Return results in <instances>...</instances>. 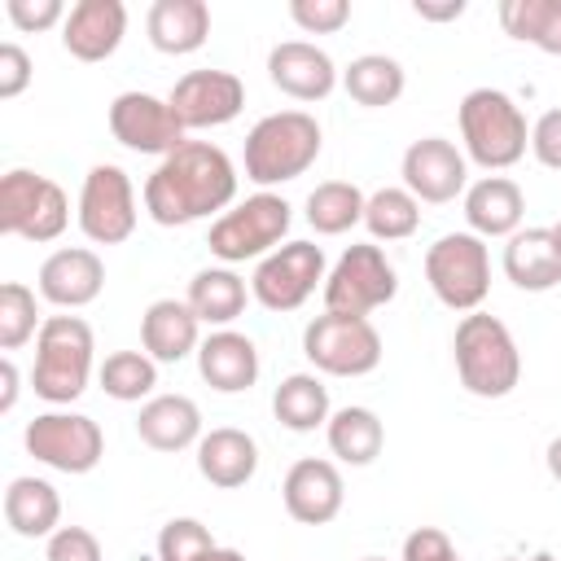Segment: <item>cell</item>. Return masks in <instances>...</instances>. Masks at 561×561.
Returning <instances> with one entry per match:
<instances>
[{
    "label": "cell",
    "mask_w": 561,
    "mask_h": 561,
    "mask_svg": "<svg viewBox=\"0 0 561 561\" xmlns=\"http://www.w3.org/2000/svg\"><path fill=\"white\" fill-rule=\"evenodd\" d=\"M364 206L368 197L359 193V184L351 180H324L307 193V224L320 232V237H342L346 228L364 224Z\"/></svg>",
    "instance_id": "cell-33"
},
{
    "label": "cell",
    "mask_w": 561,
    "mask_h": 561,
    "mask_svg": "<svg viewBox=\"0 0 561 561\" xmlns=\"http://www.w3.org/2000/svg\"><path fill=\"white\" fill-rule=\"evenodd\" d=\"M280 500H285V513L302 526H329L342 504H346V486H342V473L333 460H320V456H302L289 465L285 482H280Z\"/></svg>",
    "instance_id": "cell-17"
},
{
    "label": "cell",
    "mask_w": 561,
    "mask_h": 561,
    "mask_svg": "<svg viewBox=\"0 0 561 561\" xmlns=\"http://www.w3.org/2000/svg\"><path fill=\"white\" fill-rule=\"evenodd\" d=\"M26 451L57 473H92L105 456V434L83 412H39L22 434Z\"/></svg>",
    "instance_id": "cell-11"
},
{
    "label": "cell",
    "mask_w": 561,
    "mask_h": 561,
    "mask_svg": "<svg viewBox=\"0 0 561 561\" xmlns=\"http://www.w3.org/2000/svg\"><path fill=\"white\" fill-rule=\"evenodd\" d=\"M364 561H381V557H364Z\"/></svg>",
    "instance_id": "cell-51"
},
{
    "label": "cell",
    "mask_w": 561,
    "mask_h": 561,
    "mask_svg": "<svg viewBox=\"0 0 561 561\" xmlns=\"http://www.w3.org/2000/svg\"><path fill=\"white\" fill-rule=\"evenodd\" d=\"M543 460H548V473H552V482H561V434L548 443V456H543Z\"/></svg>",
    "instance_id": "cell-47"
},
{
    "label": "cell",
    "mask_w": 561,
    "mask_h": 561,
    "mask_svg": "<svg viewBox=\"0 0 561 561\" xmlns=\"http://www.w3.org/2000/svg\"><path fill=\"white\" fill-rule=\"evenodd\" d=\"M530 561H557V557H552V552H535Z\"/></svg>",
    "instance_id": "cell-49"
},
{
    "label": "cell",
    "mask_w": 561,
    "mask_h": 561,
    "mask_svg": "<svg viewBox=\"0 0 561 561\" xmlns=\"http://www.w3.org/2000/svg\"><path fill=\"white\" fill-rule=\"evenodd\" d=\"M504 561H517V557H504Z\"/></svg>",
    "instance_id": "cell-52"
},
{
    "label": "cell",
    "mask_w": 561,
    "mask_h": 561,
    "mask_svg": "<svg viewBox=\"0 0 561 561\" xmlns=\"http://www.w3.org/2000/svg\"><path fill=\"white\" fill-rule=\"evenodd\" d=\"M364 228L373 232V241H408L421 228V202L403 184H386V188L368 193Z\"/></svg>",
    "instance_id": "cell-35"
},
{
    "label": "cell",
    "mask_w": 561,
    "mask_h": 561,
    "mask_svg": "<svg viewBox=\"0 0 561 561\" xmlns=\"http://www.w3.org/2000/svg\"><path fill=\"white\" fill-rule=\"evenodd\" d=\"M320 280H324V250L316 241H285L280 250L259 259L250 276V294L267 311H298Z\"/></svg>",
    "instance_id": "cell-13"
},
{
    "label": "cell",
    "mask_w": 561,
    "mask_h": 561,
    "mask_svg": "<svg viewBox=\"0 0 561 561\" xmlns=\"http://www.w3.org/2000/svg\"><path fill=\"white\" fill-rule=\"evenodd\" d=\"M320 123L307 110H280L250 127L245 136V180H254L263 193L272 184H289L311 171L320 158Z\"/></svg>",
    "instance_id": "cell-3"
},
{
    "label": "cell",
    "mask_w": 561,
    "mask_h": 561,
    "mask_svg": "<svg viewBox=\"0 0 561 561\" xmlns=\"http://www.w3.org/2000/svg\"><path fill=\"white\" fill-rule=\"evenodd\" d=\"M197 561H245V552H237V548H219V543H215V548L202 552Z\"/></svg>",
    "instance_id": "cell-48"
},
{
    "label": "cell",
    "mask_w": 561,
    "mask_h": 561,
    "mask_svg": "<svg viewBox=\"0 0 561 561\" xmlns=\"http://www.w3.org/2000/svg\"><path fill=\"white\" fill-rule=\"evenodd\" d=\"M526 215V193L508 175H482L465 188V219L473 237H513Z\"/></svg>",
    "instance_id": "cell-23"
},
{
    "label": "cell",
    "mask_w": 561,
    "mask_h": 561,
    "mask_svg": "<svg viewBox=\"0 0 561 561\" xmlns=\"http://www.w3.org/2000/svg\"><path fill=\"white\" fill-rule=\"evenodd\" d=\"M44 320L35 307V294L22 280H4L0 285V351H18L31 337H39Z\"/></svg>",
    "instance_id": "cell-37"
},
{
    "label": "cell",
    "mask_w": 561,
    "mask_h": 561,
    "mask_svg": "<svg viewBox=\"0 0 561 561\" xmlns=\"http://www.w3.org/2000/svg\"><path fill=\"white\" fill-rule=\"evenodd\" d=\"M0 381H4V394H0V412H13V403H18V364L4 355L0 359Z\"/></svg>",
    "instance_id": "cell-46"
},
{
    "label": "cell",
    "mask_w": 561,
    "mask_h": 561,
    "mask_svg": "<svg viewBox=\"0 0 561 561\" xmlns=\"http://www.w3.org/2000/svg\"><path fill=\"white\" fill-rule=\"evenodd\" d=\"M215 548V535L197 517H171L158 530V561H197Z\"/></svg>",
    "instance_id": "cell-38"
},
{
    "label": "cell",
    "mask_w": 561,
    "mask_h": 561,
    "mask_svg": "<svg viewBox=\"0 0 561 561\" xmlns=\"http://www.w3.org/2000/svg\"><path fill=\"white\" fill-rule=\"evenodd\" d=\"M399 294L394 263L381 245H346V254L324 276V311L337 316H368Z\"/></svg>",
    "instance_id": "cell-10"
},
{
    "label": "cell",
    "mask_w": 561,
    "mask_h": 561,
    "mask_svg": "<svg viewBox=\"0 0 561 561\" xmlns=\"http://www.w3.org/2000/svg\"><path fill=\"white\" fill-rule=\"evenodd\" d=\"M500 22L513 39L535 44L548 57H561V0H504Z\"/></svg>",
    "instance_id": "cell-34"
},
{
    "label": "cell",
    "mask_w": 561,
    "mask_h": 561,
    "mask_svg": "<svg viewBox=\"0 0 561 561\" xmlns=\"http://www.w3.org/2000/svg\"><path fill=\"white\" fill-rule=\"evenodd\" d=\"M101 390L118 403H140V399H153V386H158V364L145 355V351H114L105 355L101 364Z\"/></svg>",
    "instance_id": "cell-36"
},
{
    "label": "cell",
    "mask_w": 561,
    "mask_h": 561,
    "mask_svg": "<svg viewBox=\"0 0 561 561\" xmlns=\"http://www.w3.org/2000/svg\"><path fill=\"white\" fill-rule=\"evenodd\" d=\"M31 75H35V66H31V57H26V48L22 44H0V101H13V96H22L26 88H31Z\"/></svg>",
    "instance_id": "cell-43"
},
{
    "label": "cell",
    "mask_w": 561,
    "mask_h": 561,
    "mask_svg": "<svg viewBox=\"0 0 561 561\" xmlns=\"http://www.w3.org/2000/svg\"><path fill=\"white\" fill-rule=\"evenodd\" d=\"M504 276L526 294L561 285V245L552 228H517L504 245Z\"/></svg>",
    "instance_id": "cell-26"
},
{
    "label": "cell",
    "mask_w": 561,
    "mask_h": 561,
    "mask_svg": "<svg viewBox=\"0 0 561 561\" xmlns=\"http://www.w3.org/2000/svg\"><path fill=\"white\" fill-rule=\"evenodd\" d=\"M254 469H259V443L245 430L219 425V430L202 434V443H197V473L210 486L237 491V486H245L254 478Z\"/></svg>",
    "instance_id": "cell-25"
},
{
    "label": "cell",
    "mask_w": 561,
    "mask_h": 561,
    "mask_svg": "<svg viewBox=\"0 0 561 561\" xmlns=\"http://www.w3.org/2000/svg\"><path fill=\"white\" fill-rule=\"evenodd\" d=\"M197 373L219 394H241L259 381V351L237 329H215L197 346Z\"/></svg>",
    "instance_id": "cell-22"
},
{
    "label": "cell",
    "mask_w": 561,
    "mask_h": 561,
    "mask_svg": "<svg viewBox=\"0 0 561 561\" xmlns=\"http://www.w3.org/2000/svg\"><path fill=\"white\" fill-rule=\"evenodd\" d=\"M140 346L153 364H180L202 346V320L180 298H158L140 316Z\"/></svg>",
    "instance_id": "cell-21"
},
{
    "label": "cell",
    "mask_w": 561,
    "mask_h": 561,
    "mask_svg": "<svg viewBox=\"0 0 561 561\" xmlns=\"http://www.w3.org/2000/svg\"><path fill=\"white\" fill-rule=\"evenodd\" d=\"M44 561H105V557H101V539L88 526H57L48 535Z\"/></svg>",
    "instance_id": "cell-40"
},
{
    "label": "cell",
    "mask_w": 561,
    "mask_h": 561,
    "mask_svg": "<svg viewBox=\"0 0 561 561\" xmlns=\"http://www.w3.org/2000/svg\"><path fill=\"white\" fill-rule=\"evenodd\" d=\"M342 88H346V96H351L355 105H364V110H386V105H394V101L403 96L408 75H403V66H399L394 57H386V53H364V57H355V61L342 70Z\"/></svg>",
    "instance_id": "cell-31"
},
{
    "label": "cell",
    "mask_w": 561,
    "mask_h": 561,
    "mask_svg": "<svg viewBox=\"0 0 561 561\" xmlns=\"http://www.w3.org/2000/svg\"><path fill=\"white\" fill-rule=\"evenodd\" d=\"M267 79L294 101H324L337 88V66L320 44L285 39L267 53Z\"/></svg>",
    "instance_id": "cell-20"
},
{
    "label": "cell",
    "mask_w": 561,
    "mask_h": 561,
    "mask_svg": "<svg viewBox=\"0 0 561 561\" xmlns=\"http://www.w3.org/2000/svg\"><path fill=\"white\" fill-rule=\"evenodd\" d=\"M145 31H149V44L167 57L197 53L210 35V4L206 0H153Z\"/></svg>",
    "instance_id": "cell-27"
},
{
    "label": "cell",
    "mask_w": 561,
    "mask_h": 561,
    "mask_svg": "<svg viewBox=\"0 0 561 561\" xmlns=\"http://www.w3.org/2000/svg\"><path fill=\"white\" fill-rule=\"evenodd\" d=\"M425 280L434 298L451 311H478L491 294V254L473 232H443L425 250Z\"/></svg>",
    "instance_id": "cell-8"
},
{
    "label": "cell",
    "mask_w": 561,
    "mask_h": 561,
    "mask_svg": "<svg viewBox=\"0 0 561 561\" xmlns=\"http://www.w3.org/2000/svg\"><path fill=\"white\" fill-rule=\"evenodd\" d=\"M79 228L92 245H118L136 232V188L114 162H96L79 188Z\"/></svg>",
    "instance_id": "cell-12"
},
{
    "label": "cell",
    "mask_w": 561,
    "mask_h": 561,
    "mask_svg": "<svg viewBox=\"0 0 561 561\" xmlns=\"http://www.w3.org/2000/svg\"><path fill=\"white\" fill-rule=\"evenodd\" d=\"M451 355H456L460 386L478 399H504L522 381V351H517V342L500 316L469 311L456 324Z\"/></svg>",
    "instance_id": "cell-2"
},
{
    "label": "cell",
    "mask_w": 561,
    "mask_h": 561,
    "mask_svg": "<svg viewBox=\"0 0 561 561\" xmlns=\"http://www.w3.org/2000/svg\"><path fill=\"white\" fill-rule=\"evenodd\" d=\"M70 224V197L57 180L13 167L0 180V232L22 237V241H57Z\"/></svg>",
    "instance_id": "cell-7"
},
{
    "label": "cell",
    "mask_w": 561,
    "mask_h": 561,
    "mask_svg": "<svg viewBox=\"0 0 561 561\" xmlns=\"http://www.w3.org/2000/svg\"><path fill=\"white\" fill-rule=\"evenodd\" d=\"M302 355L329 377H368L381 364V333L368 316L324 311L302 329Z\"/></svg>",
    "instance_id": "cell-9"
},
{
    "label": "cell",
    "mask_w": 561,
    "mask_h": 561,
    "mask_svg": "<svg viewBox=\"0 0 561 561\" xmlns=\"http://www.w3.org/2000/svg\"><path fill=\"white\" fill-rule=\"evenodd\" d=\"M4 13L18 31L35 35V31H48V26H61L66 22V4L61 0H4Z\"/></svg>",
    "instance_id": "cell-41"
},
{
    "label": "cell",
    "mask_w": 561,
    "mask_h": 561,
    "mask_svg": "<svg viewBox=\"0 0 561 561\" xmlns=\"http://www.w3.org/2000/svg\"><path fill=\"white\" fill-rule=\"evenodd\" d=\"M105 289V263L96 250L88 245H66V250H53L44 263H39V298L53 302V307H88L96 302Z\"/></svg>",
    "instance_id": "cell-18"
},
{
    "label": "cell",
    "mask_w": 561,
    "mask_h": 561,
    "mask_svg": "<svg viewBox=\"0 0 561 561\" xmlns=\"http://www.w3.org/2000/svg\"><path fill=\"white\" fill-rule=\"evenodd\" d=\"M399 175H403V188L416 202H430V206L456 202V193L469 188L465 184L469 180V162H465V153L447 136H421V140H412L403 149Z\"/></svg>",
    "instance_id": "cell-16"
},
{
    "label": "cell",
    "mask_w": 561,
    "mask_h": 561,
    "mask_svg": "<svg viewBox=\"0 0 561 561\" xmlns=\"http://www.w3.org/2000/svg\"><path fill=\"white\" fill-rule=\"evenodd\" d=\"M552 237H557V245H561V219H557V224H552Z\"/></svg>",
    "instance_id": "cell-50"
},
{
    "label": "cell",
    "mask_w": 561,
    "mask_h": 561,
    "mask_svg": "<svg viewBox=\"0 0 561 561\" xmlns=\"http://www.w3.org/2000/svg\"><path fill=\"white\" fill-rule=\"evenodd\" d=\"M289 224H294V215L280 193H254L210 224L206 245L224 267L245 263V259H267L272 250H280Z\"/></svg>",
    "instance_id": "cell-6"
},
{
    "label": "cell",
    "mask_w": 561,
    "mask_h": 561,
    "mask_svg": "<svg viewBox=\"0 0 561 561\" xmlns=\"http://www.w3.org/2000/svg\"><path fill=\"white\" fill-rule=\"evenodd\" d=\"M412 13L425 18V22H456L465 13V0H443V4H430V0H412Z\"/></svg>",
    "instance_id": "cell-45"
},
{
    "label": "cell",
    "mask_w": 561,
    "mask_h": 561,
    "mask_svg": "<svg viewBox=\"0 0 561 561\" xmlns=\"http://www.w3.org/2000/svg\"><path fill=\"white\" fill-rule=\"evenodd\" d=\"M530 153L539 167L548 171H561V105L557 110H543L530 127Z\"/></svg>",
    "instance_id": "cell-42"
},
{
    "label": "cell",
    "mask_w": 561,
    "mask_h": 561,
    "mask_svg": "<svg viewBox=\"0 0 561 561\" xmlns=\"http://www.w3.org/2000/svg\"><path fill=\"white\" fill-rule=\"evenodd\" d=\"M403 561H460L456 543L447 539V530L438 526H416L408 539H403Z\"/></svg>",
    "instance_id": "cell-44"
},
{
    "label": "cell",
    "mask_w": 561,
    "mask_h": 561,
    "mask_svg": "<svg viewBox=\"0 0 561 561\" xmlns=\"http://www.w3.org/2000/svg\"><path fill=\"white\" fill-rule=\"evenodd\" d=\"M127 35V4L123 0H79L61 22V48L75 61H105L118 53Z\"/></svg>",
    "instance_id": "cell-19"
},
{
    "label": "cell",
    "mask_w": 561,
    "mask_h": 561,
    "mask_svg": "<svg viewBox=\"0 0 561 561\" xmlns=\"http://www.w3.org/2000/svg\"><path fill=\"white\" fill-rule=\"evenodd\" d=\"M193 316L202 324H215V329H228L241 311H245V280L232 272V267H202L193 280H188V298Z\"/></svg>",
    "instance_id": "cell-32"
},
{
    "label": "cell",
    "mask_w": 561,
    "mask_h": 561,
    "mask_svg": "<svg viewBox=\"0 0 561 561\" xmlns=\"http://www.w3.org/2000/svg\"><path fill=\"white\" fill-rule=\"evenodd\" d=\"M92 329L79 316H48L35 337V368L31 390L44 403H75L92 377Z\"/></svg>",
    "instance_id": "cell-5"
},
{
    "label": "cell",
    "mask_w": 561,
    "mask_h": 561,
    "mask_svg": "<svg viewBox=\"0 0 561 561\" xmlns=\"http://www.w3.org/2000/svg\"><path fill=\"white\" fill-rule=\"evenodd\" d=\"M237 197V167L210 140H184L145 180V210L162 228H184L228 210Z\"/></svg>",
    "instance_id": "cell-1"
},
{
    "label": "cell",
    "mask_w": 561,
    "mask_h": 561,
    "mask_svg": "<svg viewBox=\"0 0 561 561\" xmlns=\"http://www.w3.org/2000/svg\"><path fill=\"white\" fill-rule=\"evenodd\" d=\"M272 416L294 430V434H311L320 425H329L333 408H329V386L316 373H289L276 390H272Z\"/></svg>",
    "instance_id": "cell-29"
},
{
    "label": "cell",
    "mask_w": 561,
    "mask_h": 561,
    "mask_svg": "<svg viewBox=\"0 0 561 561\" xmlns=\"http://www.w3.org/2000/svg\"><path fill=\"white\" fill-rule=\"evenodd\" d=\"M110 136L131 153L167 158L184 145V127L167 96L153 92H118L110 101Z\"/></svg>",
    "instance_id": "cell-14"
},
{
    "label": "cell",
    "mask_w": 561,
    "mask_h": 561,
    "mask_svg": "<svg viewBox=\"0 0 561 561\" xmlns=\"http://www.w3.org/2000/svg\"><path fill=\"white\" fill-rule=\"evenodd\" d=\"M175 118L184 131H202V127H224L241 114L245 105V83L232 70H188L184 79H175V88L167 92Z\"/></svg>",
    "instance_id": "cell-15"
},
{
    "label": "cell",
    "mask_w": 561,
    "mask_h": 561,
    "mask_svg": "<svg viewBox=\"0 0 561 561\" xmlns=\"http://www.w3.org/2000/svg\"><path fill=\"white\" fill-rule=\"evenodd\" d=\"M4 522L22 539H48L61 526V495L44 478H13L4 491Z\"/></svg>",
    "instance_id": "cell-28"
},
{
    "label": "cell",
    "mask_w": 561,
    "mask_h": 561,
    "mask_svg": "<svg viewBox=\"0 0 561 561\" xmlns=\"http://www.w3.org/2000/svg\"><path fill=\"white\" fill-rule=\"evenodd\" d=\"M289 18L307 35H333L351 22V0H289Z\"/></svg>",
    "instance_id": "cell-39"
},
{
    "label": "cell",
    "mask_w": 561,
    "mask_h": 561,
    "mask_svg": "<svg viewBox=\"0 0 561 561\" xmlns=\"http://www.w3.org/2000/svg\"><path fill=\"white\" fill-rule=\"evenodd\" d=\"M329 434V451L342 460V465H373L386 447V425L373 408H359V403H346L329 416L324 425Z\"/></svg>",
    "instance_id": "cell-30"
},
{
    "label": "cell",
    "mask_w": 561,
    "mask_h": 561,
    "mask_svg": "<svg viewBox=\"0 0 561 561\" xmlns=\"http://www.w3.org/2000/svg\"><path fill=\"white\" fill-rule=\"evenodd\" d=\"M460 140H465V158H473L482 171H508L526 158L530 127L508 92L473 88L460 101Z\"/></svg>",
    "instance_id": "cell-4"
},
{
    "label": "cell",
    "mask_w": 561,
    "mask_h": 561,
    "mask_svg": "<svg viewBox=\"0 0 561 561\" xmlns=\"http://www.w3.org/2000/svg\"><path fill=\"white\" fill-rule=\"evenodd\" d=\"M136 434L153 451H184L202 443V408L188 394H153L136 416Z\"/></svg>",
    "instance_id": "cell-24"
}]
</instances>
